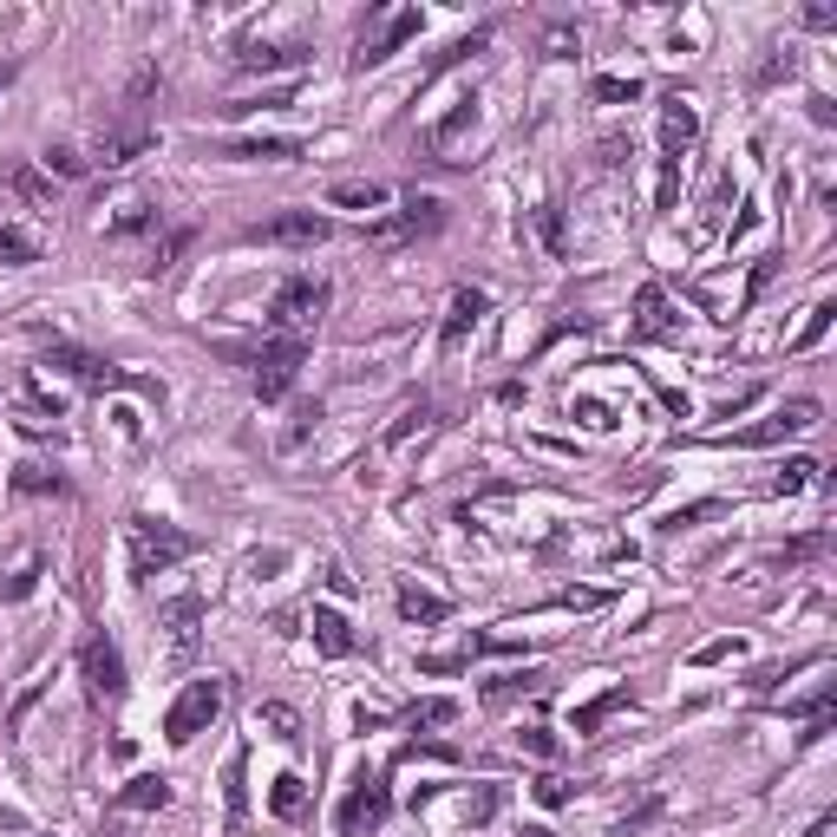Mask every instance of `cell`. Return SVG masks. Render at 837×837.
Wrapping results in <instances>:
<instances>
[{"label": "cell", "mask_w": 837, "mask_h": 837, "mask_svg": "<svg viewBox=\"0 0 837 837\" xmlns=\"http://www.w3.org/2000/svg\"><path fill=\"white\" fill-rule=\"evenodd\" d=\"M432 419H439V406H432V399H419V406H406V412H399V419H393V426H386V439H380V445H386V452H393V445H406V439H412V432H426V426H432Z\"/></svg>", "instance_id": "cell-24"}, {"label": "cell", "mask_w": 837, "mask_h": 837, "mask_svg": "<svg viewBox=\"0 0 837 837\" xmlns=\"http://www.w3.org/2000/svg\"><path fill=\"white\" fill-rule=\"evenodd\" d=\"M20 262H39V242L26 229H0V268H20Z\"/></svg>", "instance_id": "cell-31"}, {"label": "cell", "mask_w": 837, "mask_h": 837, "mask_svg": "<svg viewBox=\"0 0 837 837\" xmlns=\"http://www.w3.org/2000/svg\"><path fill=\"white\" fill-rule=\"evenodd\" d=\"M805 26H818V33L837 26V7H832V0H812V7H805Z\"/></svg>", "instance_id": "cell-47"}, {"label": "cell", "mask_w": 837, "mask_h": 837, "mask_svg": "<svg viewBox=\"0 0 837 837\" xmlns=\"http://www.w3.org/2000/svg\"><path fill=\"white\" fill-rule=\"evenodd\" d=\"M124 537H131V583H151V576H164V570H177L183 557H196V537L190 530H177V524H164V517H124Z\"/></svg>", "instance_id": "cell-2"}, {"label": "cell", "mask_w": 837, "mask_h": 837, "mask_svg": "<svg viewBox=\"0 0 837 837\" xmlns=\"http://www.w3.org/2000/svg\"><path fill=\"white\" fill-rule=\"evenodd\" d=\"M98 837H118V832H98Z\"/></svg>", "instance_id": "cell-57"}, {"label": "cell", "mask_w": 837, "mask_h": 837, "mask_svg": "<svg viewBox=\"0 0 837 837\" xmlns=\"http://www.w3.org/2000/svg\"><path fill=\"white\" fill-rule=\"evenodd\" d=\"M327 589H334V596H354V576H347V570H334V563H327Z\"/></svg>", "instance_id": "cell-54"}, {"label": "cell", "mask_w": 837, "mask_h": 837, "mask_svg": "<svg viewBox=\"0 0 837 837\" xmlns=\"http://www.w3.org/2000/svg\"><path fill=\"white\" fill-rule=\"evenodd\" d=\"M720 511H727L720 498H701V504H687V511H674V517H668L661 530H687V524H701V517H720Z\"/></svg>", "instance_id": "cell-36"}, {"label": "cell", "mask_w": 837, "mask_h": 837, "mask_svg": "<svg viewBox=\"0 0 837 837\" xmlns=\"http://www.w3.org/2000/svg\"><path fill=\"white\" fill-rule=\"evenodd\" d=\"M635 340H674L681 334V314H674V301H668V288L661 282H642V295H635V327H629Z\"/></svg>", "instance_id": "cell-12"}, {"label": "cell", "mask_w": 837, "mask_h": 837, "mask_svg": "<svg viewBox=\"0 0 837 837\" xmlns=\"http://www.w3.org/2000/svg\"><path fill=\"white\" fill-rule=\"evenodd\" d=\"M39 367L79 380V386H92V393H144V399L164 406V386H157V380H137V373H124L118 360H105V354H92V347H72V340H46Z\"/></svg>", "instance_id": "cell-1"}, {"label": "cell", "mask_w": 837, "mask_h": 837, "mask_svg": "<svg viewBox=\"0 0 837 837\" xmlns=\"http://www.w3.org/2000/svg\"><path fill=\"white\" fill-rule=\"evenodd\" d=\"M327 236H334V223H327L321 210H282V216L242 229V242H255V249H314V242H327Z\"/></svg>", "instance_id": "cell-10"}, {"label": "cell", "mask_w": 837, "mask_h": 837, "mask_svg": "<svg viewBox=\"0 0 837 837\" xmlns=\"http://www.w3.org/2000/svg\"><path fill=\"white\" fill-rule=\"evenodd\" d=\"M576 419H583V426H615V419H609V406H602V399H576Z\"/></svg>", "instance_id": "cell-46"}, {"label": "cell", "mask_w": 837, "mask_h": 837, "mask_svg": "<svg viewBox=\"0 0 837 837\" xmlns=\"http://www.w3.org/2000/svg\"><path fill=\"white\" fill-rule=\"evenodd\" d=\"M615 707H629V687H609V694H596L589 707H576V733H596Z\"/></svg>", "instance_id": "cell-27"}, {"label": "cell", "mask_w": 837, "mask_h": 837, "mask_svg": "<svg viewBox=\"0 0 837 837\" xmlns=\"http://www.w3.org/2000/svg\"><path fill=\"white\" fill-rule=\"evenodd\" d=\"M301 151H308L301 137H229L216 157H236V164H262V157H268V164H295Z\"/></svg>", "instance_id": "cell-15"}, {"label": "cell", "mask_w": 837, "mask_h": 837, "mask_svg": "<svg viewBox=\"0 0 837 837\" xmlns=\"http://www.w3.org/2000/svg\"><path fill=\"white\" fill-rule=\"evenodd\" d=\"M694 137H701V111H694V98H687V92H668V98H661V157H681Z\"/></svg>", "instance_id": "cell-13"}, {"label": "cell", "mask_w": 837, "mask_h": 837, "mask_svg": "<svg viewBox=\"0 0 837 837\" xmlns=\"http://www.w3.org/2000/svg\"><path fill=\"white\" fill-rule=\"evenodd\" d=\"M301 360H308V334H275L268 347H255V354H249V380H255V399H262V406L288 399V386H295Z\"/></svg>", "instance_id": "cell-4"}, {"label": "cell", "mask_w": 837, "mask_h": 837, "mask_svg": "<svg viewBox=\"0 0 837 837\" xmlns=\"http://www.w3.org/2000/svg\"><path fill=\"white\" fill-rule=\"evenodd\" d=\"M517 694H543V668H524V674H504L485 687V701H517Z\"/></svg>", "instance_id": "cell-28"}, {"label": "cell", "mask_w": 837, "mask_h": 837, "mask_svg": "<svg viewBox=\"0 0 837 837\" xmlns=\"http://www.w3.org/2000/svg\"><path fill=\"white\" fill-rule=\"evenodd\" d=\"M602 602V589H563V609H596Z\"/></svg>", "instance_id": "cell-51"}, {"label": "cell", "mask_w": 837, "mask_h": 837, "mask_svg": "<svg viewBox=\"0 0 837 837\" xmlns=\"http://www.w3.org/2000/svg\"><path fill=\"white\" fill-rule=\"evenodd\" d=\"M524 837H550V832H543V825H530V832H524Z\"/></svg>", "instance_id": "cell-56"}, {"label": "cell", "mask_w": 837, "mask_h": 837, "mask_svg": "<svg viewBox=\"0 0 837 837\" xmlns=\"http://www.w3.org/2000/svg\"><path fill=\"white\" fill-rule=\"evenodd\" d=\"M452 714H458L452 701H419V707H412V727H439V720H452Z\"/></svg>", "instance_id": "cell-42"}, {"label": "cell", "mask_w": 837, "mask_h": 837, "mask_svg": "<svg viewBox=\"0 0 837 837\" xmlns=\"http://www.w3.org/2000/svg\"><path fill=\"white\" fill-rule=\"evenodd\" d=\"M327 203H334V210H380V203H386V183H334Z\"/></svg>", "instance_id": "cell-26"}, {"label": "cell", "mask_w": 837, "mask_h": 837, "mask_svg": "<svg viewBox=\"0 0 837 837\" xmlns=\"http://www.w3.org/2000/svg\"><path fill=\"white\" fill-rule=\"evenodd\" d=\"M79 681H85V694H92L98 707H118V701H124V655H118V642H111L105 629H92V635L79 642Z\"/></svg>", "instance_id": "cell-9"}, {"label": "cell", "mask_w": 837, "mask_h": 837, "mask_svg": "<svg viewBox=\"0 0 837 837\" xmlns=\"http://www.w3.org/2000/svg\"><path fill=\"white\" fill-rule=\"evenodd\" d=\"M439 229H445V203H439V196H419V190H412V196H406V203H399L393 216H380V223L367 229V242L393 255V249H406V242H419V236H439Z\"/></svg>", "instance_id": "cell-6"}, {"label": "cell", "mask_w": 837, "mask_h": 837, "mask_svg": "<svg viewBox=\"0 0 837 837\" xmlns=\"http://www.w3.org/2000/svg\"><path fill=\"white\" fill-rule=\"evenodd\" d=\"M426 33V13L419 7H373V26H360V39H354V72H367V65H386L406 39H419Z\"/></svg>", "instance_id": "cell-3"}, {"label": "cell", "mask_w": 837, "mask_h": 837, "mask_svg": "<svg viewBox=\"0 0 837 837\" xmlns=\"http://www.w3.org/2000/svg\"><path fill=\"white\" fill-rule=\"evenodd\" d=\"M825 550H832V530H812V537L786 543V563H812V557H825Z\"/></svg>", "instance_id": "cell-37"}, {"label": "cell", "mask_w": 837, "mask_h": 837, "mask_svg": "<svg viewBox=\"0 0 837 837\" xmlns=\"http://www.w3.org/2000/svg\"><path fill=\"white\" fill-rule=\"evenodd\" d=\"M537 799H543V805H570V786H563V779H537Z\"/></svg>", "instance_id": "cell-49"}, {"label": "cell", "mask_w": 837, "mask_h": 837, "mask_svg": "<svg viewBox=\"0 0 837 837\" xmlns=\"http://www.w3.org/2000/svg\"><path fill=\"white\" fill-rule=\"evenodd\" d=\"M255 727H268V740H282V746L301 740V714H295L288 701H262V707H255Z\"/></svg>", "instance_id": "cell-23"}, {"label": "cell", "mask_w": 837, "mask_h": 837, "mask_svg": "<svg viewBox=\"0 0 837 837\" xmlns=\"http://www.w3.org/2000/svg\"><path fill=\"white\" fill-rule=\"evenodd\" d=\"M674 190H681V157H661V210H674Z\"/></svg>", "instance_id": "cell-44"}, {"label": "cell", "mask_w": 837, "mask_h": 837, "mask_svg": "<svg viewBox=\"0 0 837 837\" xmlns=\"http://www.w3.org/2000/svg\"><path fill=\"white\" fill-rule=\"evenodd\" d=\"M779 262H786V255H760V268H753V282H746V308H753V301L766 295V282L779 275Z\"/></svg>", "instance_id": "cell-40"}, {"label": "cell", "mask_w": 837, "mask_h": 837, "mask_svg": "<svg viewBox=\"0 0 837 837\" xmlns=\"http://www.w3.org/2000/svg\"><path fill=\"white\" fill-rule=\"evenodd\" d=\"M589 98H596V105H635V98H642V79H596Z\"/></svg>", "instance_id": "cell-32"}, {"label": "cell", "mask_w": 837, "mask_h": 837, "mask_svg": "<svg viewBox=\"0 0 837 837\" xmlns=\"http://www.w3.org/2000/svg\"><path fill=\"white\" fill-rule=\"evenodd\" d=\"M327 301H334V288L321 275H288L268 301V321H275V334H308L327 314Z\"/></svg>", "instance_id": "cell-7"}, {"label": "cell", "mask_w": 837, "mask_h": 837, "mask_svg": "<svg viewBox=\"0 0 837 837\" xmlns=\"http://www.w3.org/2000/svg\"><path fill=\"white\" fill-rule=\"evenodd\" d=\"M779 79H792V52H786V59H766V65H760V85H779Z\"/></svg>", "instance_id": "cell-48"}, {"label": "cell", "mask_w": 837, "mask_h": 837, "mask_svg": "<svg viewBox=\"0 0 837 837\" xmlns=\"http://www.w3.org/2000/svg\"><path fill=\"white\" fill-rule=\"evenodd\" d=\"M399 615H406V622H445L452 602H445V596H426V589L406 583V589H399Z\"/></svg>", "instance_id": "cell-25"}, {"label": "cell", "mask_w": 837, "mask_h": 837, "mask_svg": "<svg viewBox=\"0 0 837 837\" xmlns=\"http://www.w3.org/2000/svg\"><path fill=\"white\" fill-rule=\"evenodd\" d=\"M537 229H543V242H550V249H563V210H557V203H543V210H537Z\"/></svg>", "instance_id": "cell-41"}, {"label": "cell", "mask_w": 837, "mask_h": 837, "mask_svg": "<svg viewBox=\"0 0 837 837\" xmlns=\"http://www.w3.org/2000/svg\"><path fill=\"white\" fill-rule=\"evenodd\" d=\"M13 498H72V478L52 471V465H13Z\"/></svg>", "instance_id": "cell-18"}, {"label": "cell", "mask_w": 837, "mask_h": 837, "mask_svg": "<svg viewBox=\"0 0 837 837\" xmlns=\"http://www.w3.org/2000/svg\"><path fill=\"white\" fill-rule=\"evenodd\" d=\"M818 471H825L818 458H786V471L773 478V491H779V498H792V491H805V485H812Z\"/></svg>", "instance_id": "cell-30"}, {"label": "cell", "mask_w": 837, "mask_h": 837, "mask_svg": "<svg viewBox=\"0 0 837 837\" xmlns=\"http://www.w3.org/2000/svg\"><path fill=\"white\" fill-rule=\"evenodd\" d=\"M196 622H203V596H177V602L164 609V629H170V648H177V655L196 648Z\"/></svg>", "instance_id": "cell-21"}, {"label": "cell", "mask_w": 837, "mask_h": 837, "mask_svg": "<svg viewBox=\"0 0 837 837\" xmlns=\"http://www.w3.org/2000/svg\"><path fill=\"white\" fill-rule=\"evenodd\" d=\"M46 170H59V177H85V170H92V157H79V151H65V144H59V151H46Z\"/></svg>", "instance_id": "cell-38"}, {"label": "cell", "mask_w": 837, "mask_h": 837, "mask_svg": "<svg viewBox=\"0 0 837 837\" xmlns=\"http://www.w3.org/2000/svg\"><path fill=\"white\" fill-rule=\"evenodd\" d=\"M655 812H661V799H648V805H642V812H635V818H622V837H629V832H642V825H648V818H655Z\"/></svg>", "instance_id": "cell-53"}, {"label": "cell", "mask_w": 837, "mask_h": 837, "mask_svg": "<svg viewBox=\"0 0 837 837\" xmlns=\"http://www.w3.org/2000/svg\"><path fill=\"white\" fill-rule=\"evenodd\" d=\"M33 583H39V563H26V570H13V576L0 583V602H20V596H33Z\"/></svg>", "instance_id": "cell-39"}, {"label": "cell", "mask_w": 837, "mask_h": 837, "mask_svg": "<svg viewBox=\"0 0 837 837\" xmlns=\"http://www.w3.org/2000/svg\"><path fill=\"white\" fill-rule=\"evenodd\" d=\"M236 65L242 72H288V65H308V46H262V39H249V46H236Z\"/></svg>", "instance_id": "cell-17"}, {"label": "cell", "mask_w": 837, "mask_h": 837, "mask_svg": "<svg viewBox=\"0 0 837 837\" xmlns=\"http://www.w3.org/2000/svg\"><path fill=\"white\" fill-rule=\"evenodd\" d=\"M485 308H491V301H485V288H458V295H452V308H445L439 347H445V354H452V347H465V334L485 321Z\"/></svg>", "instance_id": "cell-14"}, {"label": "cell", "mask_w": 837, "mask_h": 837, "mask_svg": "<svg viewBox=\"0 0 837 837\" xmlns=\"http://www.w3.org/2000/svg\"><path fill=\"white\" fill-rule=\"evenodd\" d=\"M242 766H249V753L236 746V753H229V766H223V799H229V832H242V825H249V786H242Z\"/></svg>", "instance_id": "cell-22"}, {"label": "cell", "mask_w": 837, "mask_h": 837, "mask_svg": "<svg viewBox=\"0 0 837 837\" xmlns=\"http://www.w3.org/2000/svg\"><path fill=\"white\" fill-rule=\"evenodd\" d=\"M314 648H321L327 661H347V655L360 648V635L347 629V615H340V609H314Z\"/></svg>", "instance_id": "cell-19"}, {"label": "cell", "mask_w": 837, "mask_h": 837, "mask_svg": "<svg viewBox=\"0 0 837 837\" xmlns=\"http://www.w3.org/2000/svg\"><path fill=\"white\" fill-rule=\"evenodd\" d=\"M137 151H151V124H124V131H105V137H98V157H92V164L118 170V164H131Z\"/></svg>", "instance_id": "cell-20"}, {"label": "cell", "mask_w": 837, "mask_h": 837, "mask_svg": "<svg viewBox=\"0 0 837 837\" xmlns=\"http://www.w3.org/2000/svg\"><path fill=\"white\" fill-rule=\"evenodd\" d=\"M727 655H740V642H707V648H701L694 661H727Z\"/></svg>", "instance_id": "cell-52"}, {"label": "cell", "mask_w": 837, "mask_h": 837, "mask_svg": "<svg viewBox=\"0 0 837 837\" xmlns=\"http://www.w3.org/2000/svg\"><path fill=\"white\" fill-rule=\"evenodd\" d=\"M832 301H818V308H812V321H805V334H799V340H792V354H812V347H818V340H825V334H832Z\"/></svg>", "instance_id": "cell-34"}, {"label": "cell", "mask_w": 837, "mask_h": 837, "mask_svg": "<svg viewBox=\"0 0 837 837\" xmlns=\"http://www.w3.org/2000/svg\"><path fill=\"white\" fill-rule=\"evenodd\" d=\"M648 386H655V393H661V406H668V412H674V419H687V393H681V386H661V380H655V373H648Z\"/></svg>", "instance_id": "cell-45"}, {"label": "cell", "mask_w": 837, "mask_h": 837, "mask_svg": "<svg viewBox=\"0 0 837 837\" xmlns=\"http://www.w3.org/2000/svg\"><path fill=\"white\" fill-rule=\"evenodd\" d=\"M543 46H550V59H570V46H576V33H570V26H557V33H550Z\"/></svg>", "instance_id": "cell-50"}, {"label": "cell", "mask_w": 837, "mask_h": 837, "mask_svg": "<svg viewBox=\"0 0 837 837\" xmlns=\"http://www.w3.org/2000/svg\"><path fill=\"white\" fill-rule=\"evenodd\" d=\"M13 190H20L26 203H52V177H39L33 164H13Z\"/></svg>", "instance_id": "cell-33"}, {"label": "cell", "mask_w": 837, "mask_h": 837, "mask_svg": "<svg viewBox=\"0 0 837 837\" xmlns=\"http://www.w3.org/2000/svg\"><path fill=\"white\" fill-rule=\"evenodd\" d=\"M111 805H118V812H164V805H170V779H164V773H131Z\"/></svg>", "instance_id": "cell-16"}, {"label": "cell", "mask_w": 837, "mask_h": 837, "mask_svg": "<svg viewBox=\"0 0 837 837\" xmlns=\"http://www.w3.org/2000/svg\"><path fill=\"white\" fill-rule=\"evenodd\" d=\"M517 746H524V753H537V760H557V753H563V746H557V740H550L543 727H530V733H517Z\"/></svg>", "instance_id": "cell-43"}, {"label": "cell", "mask_w": 837, "mask_h": 837, "mask_svg": "<svg viewBox=\"0 0 837 837\" xmlns=\"http://www.w3.org/2000/svg\"><path fill=\"white\" fill-rule=\"evenodd\" d=\"M13 72H20V59H7V65H0V92L13 85Z\"/></svg>", "instance_id": "cell-55"}, {"label": "cell", "mask_w": 837, "mask_h": 837, "mask_svg": "<svg viewBox=\"0 0 837 837\" xmlns=\"http://www.w3.org/2000/svg\"><path fill=\"white\" fill-rule=\"evenodd\" d=\"M818 419H825V406H818V399H786V406H779L773 419L746 426V432H740L733 445H779V439H799V432H812Z\"/></svg>", "instance_id": "cell-11"}, {"label": "cell", "mask_w": 837, "mask_h": 837, "mask_svg": "<svg viewBox=\"0 0 837 837\" xmlns=\"http://www.w3.org/2000/svg\"><path fill=\"white\" fill-rule=\"evenodd\" d=\"M799 668H818V655H805V661H792V668H753L746 687H753V694H773V687H779L786 674H799Z\"/></svg>", "instance_id": "cell-35"}, {"label": "cell", "mask_w": 837, "mask_h": 837, "mask_svg": "<svg viewBox=\"0 0 837 837\" xmlns=\"http://www.w3.org/2000/svg\"><path fill=\"white\" fill-rule=\"evenodd\" d=\"M301 805H308L301 779H295V773H282V779H275V792H268V812H275V818H301Z\"/></svg>", "instance_id": "cell-29"}, {"label": "cell", "mask_w": 837, "mask_h": 837, "mask_svg": "<svg viewBox=\"0 0 837 837\" xmlns=\"http://www.w3.org/2000/svg\"><path fill=\"white\" fill-rule=\"evenodd\" d=\"M386 818H393V786H386V773H373V779L360 773L354 792L334 805V832L340 837H373Z\"/></svg>", "instance_id": "cell-8"}, {"label": "cell", "mask_w": 837, "mask_h": 837, "mask_svg": "<svg viewBox=\"0 0 837 837\" xmlns=\"http://www.w3.org/2000/svg\"><path fill=\"white\" fill-rule=\"evenodd\" d=\"M223 694H229V681L223 674H203V681H190L177 701H170V714H164V740L170 746H190L216 714H223Z\"/></svg>", "instance_id": "cell-5"}]
</instances>
